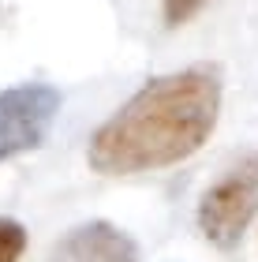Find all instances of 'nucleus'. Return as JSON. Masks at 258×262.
<instances>
[{"label":"nucleus","instance_id":"obj_5","mask_svg":"<svg viewBox=\"0 0 258 262\" xmlns=\"http://www.w3.org/2000/svg\"><path fill=\"white\" fill-rule=\"evenodd\" d=\"M22 255H27V225L0 217V262H19Z\"/></svg>","mask_w":258,"mask_h":262},{"label":"nucleus","instance_id":"obj_2","mask_svg":"<svg viewBox=\"0 0 258 262\" xmlns=\"http://www.w3.org/2000/svg\"><path fill=\"white\" fill-rule=\"evenodd\" d=\"M254 217H258V150H247L202 191L195 221L198 232L214 247L232 251Z\"/></svg>","mask_w":258,"mask_h":262},{"label":"nucleus","instance_id":"obj_4","mask_svg":"<svg viewBox=\"0 0 258 262\" xmlns=\"http://www.w3.org/2000/svg\"><path fill=\"white\" fill-rule=\"evenodd\" d=\"M53 262H138V247L120 225L83 221L53 247Z\"/></svg>","mask_w":258,"mask_h":262},{"label":"nucleus","instance_id":"obj_3","mask_svg":"<svg viewBox=\"0 0 258 262\" xmlns=\"http://www.w3.org/2000/svg\"><path fill=\"white\" fill-rule=\"evenodd\" d=\"M64 94L53 82H15L0 90V165L38 150L60 116Z\"/></svg>","mask_w":258,"mask_h":262},{"label":"nucleus","instance_id":"obj_6","mask_svg":"<svg viewBox=\"0 0 258 262\" xmlns=\"http://www.w3.org/2000/svg\"><path fill=\"white\" fill-rule=\"evenodd\" d=\"M209 0H161V15H165V27L176 30V27H187L198 11H202Z\"/></svg>","mask_w":258,"mask_h":262},{"label":"nucleus","instance_id":"obj_1","mask_svg":"<svg viewBox=\"0 0 258 262\" xmlns=\"http://www.w3.org/2000/svg\"><path fill=\"white\" fill-rule=\"evenodd\" d=\"M221 94L214 64L154 75L90 135L86 165L98 176H138L187 161L214 135Z\"/></svg>","mask_w":258,"mask_h":262}]
</instances>
